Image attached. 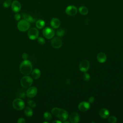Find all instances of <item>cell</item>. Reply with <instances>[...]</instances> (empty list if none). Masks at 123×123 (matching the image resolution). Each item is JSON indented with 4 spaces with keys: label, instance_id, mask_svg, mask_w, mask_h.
I'll return each mask as SVG.
<instances>
[{
    "label": "cell",
    "instance_id": "6da1fadb",
    "mask_svg": "<svg viewBox=\"0 0 123 123\" xmlns=\"http://www.w3.org/2000/svg\"><path fill=\"white\" fill-rule=\"evenodd\" d=\"M32 69L33 67L31 62L27 60H24V61L21 63L19 66L20 72L25 75L30 74L32 71Z\"/></svg>",
    "mask_w": 123,
    "mask_h": 123
},
{
    "label": "cell",
    "instance_id": "7a4b0ae2",
    "mask_svg": "<svg viewBox=\"0 0 123 123\" xmlns=\"http://www.w3.org/2000/svg\"><path fill=\"white\" fill-rule=\"evenodd\" d=\"M33 79L32 77L28 75H25L22 78L20 83L23 88H27L31 86L33 83Z\"/></svg>",
    "mask_w": 123,
    "mask_h": 123
},
{
    "label": "cell",
    "instance_id": "3957f363",
    "mask_svg": "<svg viewBox=\"0 0 123 123\" xmlns=\"http://www.w3.org/2000/svg\"><path fill=\"white\" fill-rule=\"evenodd\" d=\"M30 23L25 19L19 21L17 24V28L18 30L21 32L26 31L30 28Z\"/></svg>",
    "mask_w": 123,
    "mask_h": 123
},
{
    "label": "cell",
    "instance_id": "277c9868",
    "mask_svg": "<svg viewBox=\"0 0 123 123\" xmlns=\"http://www.w3.org/2000/svg\"><path fill=\"white\" fill-rule=\"evenodd\" d=\"M12 106L13 108L17 111L22 110L25 107V102L20 98L14 99L12 102Z\"/></svg>",
    "mask_w": 123,
    "mask_h": 123
},
{
    "label": "cell",
    "instance_id": "5b68a950",
    "mask_svg": "<svg viewBox=\"0 0 123 123\" xmlns=\"http://www.w3.org/2000/svg\"><path fill=\"white\" fill-rule=\"evenodd\" d=\"M42 34L45 38L47 39H51L54 36L55 32L52 28L46 27L43 30Z\"/></svg>",
    "mask_w": 123,
    "mask_h": 123
},
{
    "label": "cell",
    "instance_id": "8992f818",
    "mask_svg": "<svg viewBox=\"0 0 123 123\" xmlns=\"http://www.w3.org/2000/svg\"><path fill=\"white\" fill-rule=\"evenodd\" d=\"M28 37L31 40H35L38 37L39 32L35 27H32L29 29L27 33Z\"/></svg>",
    "mask_w": 123,
    "mask_h": 123
},
{
    "label": "cell",
    "instance_id": "52a82bcc",
    "mask_svg": "<svg viewBox=\"0 0 123 123\" xmlns=\"http://www.w3.org/2000/svg\"><path fill=\"white\" fill-rule=\"evenodd\" d=\"M90 67V63L88 60H84L82 61L79 65V70L82 72H87Z\"/></svg>",
    "mask_w": 123,
    "mask_h": 123
},
{
    "label": "cell",
    "instance_id": "ba28073f",
    "mask_svg": "<svg viewBox=\"0 0 123 123\" xmlns=\"http://www.w3.org/2000/svg\"><path fill=\"white\" fill-rule=\"evenodd\" d=\"M37 93V89L35 86H30L26 91V96L30 98L35 97Z\"/></svg>",
    "mask_w": 123,
    "mask_h": 123
},
{
    "label": "cell",
    "instance_id": "9c48e42d",
    "mask_svg": "<svg viewBox=\"0 0 123 123\" xmlns=\"http://www.w3.org/2000/svg\"><path fill=\"white\" fill-rule=\"evenodd\" d=\"M78 10L77 8L74 5H69L65 9L66 13L70 16H74L76 14Z\"/></svg>",
    "mask_w": 123,
    "mask_h": 123
},
{
    "label": "cell",
    "instance_id": "30bf717a",
    "mask_svg": "<svg viewBox=\"0 0 123 123\" xmlns=\"http://www.w3.org/2000/svg\"><path fill=\"white\" fill-rule=\"evenodd\" d=\"M51 44L52 46L55 49H59L62 46V41L58 37H55L53 38L51 41Z\"/></svg>",
    "mask_w": 123,
    "mask_h": 123
},
{
    "label": "cell",
    "instance_id": "8fae6325",
    "mask_svg": "<svg viewBox=\"0 0 123 123\" xmlns=\"http://www.w3.org/2000/svg\"><path fill=\"white\" fill-rule=\"evenodd\" d=\"M90 107V105L88 102L82 101L79 104L78 108L79 110H80V111L83 112H85L89 109Z\"/></svg>",
    "mask_w": 123,
    "mask_h": 123
},
{
    "label": "cell",
    "instance_id": "7c38bea8",
    "mask_svg": "<svg viewBox=\"0 0 123 123\" xmlns=\"http://www.w3.org/2000/svg\"><path fill=\"white\" fill-rule=\"evenodd\" d=\"M61 121H65L68 118V113L66 111L63 109L60 110L58 115L57 116Z\"/></svg>",
    "mask_w": 123,
    "mask_h": 123
},
{
    "label": "cell",
    "instance_id": "4fadbf2b",
    "mask_svg": "<svg viewBox=\"0 0 123 123\" xmlns=\"http://www.w3.org/2000/svg\"><path fill=\"white\" fill-rule=\"evenodd\" d=\"M69 122L72 123H77L80 120V117L78 114L76 112H74L70 114L69 117Z\"/></svg>",
    "mask_w": 123,
    "mask_h": 123
},
{
    "label": "cell",
    "instance_id": "5bb4252c",
    "mask_svg": "<svg viewBox=\"0 0 123 123\" xmlns=\"http://www.w3.org/2000/svg\"><path fill=\"white\" fill-rule=\"evenodd\" d=\"M12 9L15 12H19L21 8L20 3L18 0H14L12 3Z\"/></svg>",
    "mask_w": 123,
    "mask_h": 123
},
{
    "label": "cell",
    "instance_id": "9a60e30c",
    "mask_svg": "<svg viewBox=\"0 0 123 123\" xmlns=\"http://www.w3.org/2000/svg\"><path fill=\"white\" fill-rule=\"evenodd\" d=\"M97 61L100 63H104L107 60V56L104 52H99L97 56Z\"/></svg>",
    "mask_w": 123,
    "mask_h": 123
},
{
    "label": "cell",
    "instance_id": "2e32d148",
    "mask_svg": "<svg viewBox=\"0 0 123 123\" xmlns=\"http://www.w3.org/2000/svg\"><path fill=\"white\" fill-rule=\"evenodd\" d=\"M50 25L53 28H58L61 25V22L59 19L57 18H53L50 21Z\"/></svg>",
    "mask_w": 123,
    "mask_h": 123
},
{
    "label": "cell",
    "instance_id": "e0dca14e",
    "mask_svg": "<svg viewBox=\"0 0 123 123\" xmlns=\"http://www.w3.org/2000/svg\"><path fill=\"white\" fill-rule=\"evenodd\" d=\"M99 114L101 118L105 119L108 118L110 115V112L107 109L102 108L99 111Z\"/></svg>",
    "mask_w": 123,
    "mask_h": 123
},
{
    "label": "cell",
    "instance_id": "ac0fdd59",
    "mask_svg": "<svg viewBox=\"0 0 123 123\" xmlns=\"http://www.w3.org/2000/svg\"><path fill=\"white\" fill-rule=\"evenodd\" d=\"M41 75V71L37 68L34 69L31 72L32 77L34 79H38Z\"/></svg>",
    "mask_w": 123,
    "mask_h": 123
},
{
    "label": "cell",
    "instance_id": "d6986e66",
    "mask_svg": "<svg viewBox=\"0 0 123 123\" xmlns=\"http://www.w3.org/2000/svg\"><path fill=\"white\" fill-rule=\"evenodd\" d=\"M23 17L25 20L30 22H34L35 21V19L32 17L30 15L27 13H24L23 14Z\"/></svg>",
    "mask_w": 123,
    "mask_h": 123
},
{
    "label": "cell",
    "instance_id": "ffe728a7",
    "mask_svg": "<svg viewBox=\"0 0 123 123\" xmlns=\"http://www.w3.org/2000/svg\"><path fill=\"white\" fill-rule=\"evenodd\" d=\"M36 25L37 28L42 29L45 26V22L44 20H43L42 19H39L36 22Z\"/></svg>",
    "mask_w": 123,
    "mask_h": 123
},
{
    "label": "cell",
    "instance_id": "44dd1931",
    "mask_svg": "<svg viewBox=\"0 0 123 123\" xmlns=\"http://www.w3.org/2000/svg\"><path fill=\"white\" fill-rule=\"evenodd\" d=\"M24 111H25V115L27 117H31V116L33 115V110H32V109L30 107H27L25 108V110H24Z\"/></svg>",
    "mask_w": 123,
    "mask_h": 123
},
{
    "label": "cell",
    "instance_id": "7402d4cb",
    "mask_svg": "<svg viewBox=\"0 0 123 123\" xmlns=\"http://www.w3.org/2000/svg\"><path fill=\"white\" fill-rule=\"evenodd\" d=\"M79 12L81 14L85 15L88 13V10L87 7L84 6H82L79 8Z\"/></svg>",
    "mask_w": 123,
    "mask_h": 123
},
{
    "label": "cell",
    "instance_id": "603a6c76",
    "mask_svg": "<svg viewBox=\"0 0 123 123\" xmlns=\"http://www.w3.org/2000/svg\"><path fill=\"white\" fill-rule=\"evenodd\" d=\"M26 95V92L25 91V90L23 89H20L19 91L17 92V96L19 98H25V96Z\"/></svg>",
    "mask_w": 123,
    "mask_h": 123
},
{
    "label": "cell",
    "instance_id": "cb8c5ba5",
    "mask_svg": "<svg viewBox=\"0 0 123 123\" xmlns=\"http://www.w3.org/2000/svg\"><path fill=\"white\" fill-rule=\"evenodd\" d=\"M65 34L64 30L62 28H60L56 31V34L59 37H63Z\"/></svg>",
    "mask_w": 123,
    "mask_h": 123
},
{
    "label": "cell",
    "instance_id": "d4e9b609",
    "mask_svg": "<svg viewBox=\"0 0 123 123\" xmlns=\"http://www.w3.org/2000/svg\"><path fill=\"white\" fill-rule=\"evenodd\" d=\"M44 118L46 120H50L52 119L51 114L48 111H46L43 114Z\"/></svg>",
    "mask_w": 123,
    "mask_h": 123
},
{
    "label": "cell",
    "instance_id": "484cf974",
    "mask_svg": "<svg viewBox=\"0 0 123 123\" xmlns=\"http://www.w3.org/2000/svg\"><path fill=\"white\" fill-rule=\"evenodd\" d=\"M61 109L59 108H57V107H55L53 108L52 110H51V113L53 115H54L55 116H57V115H58L59 111H60Z\"/></svg>",
    "mask_w": 123,
    "mask_h": 123
},
{
    "label": "cell",
    "instance_id": "4316f807",
    "mask_svg": "<svg viewBox=\"0 0 123 123\" xmlns=\"http://www.w3.org/2000/svg\"><path fill=\"white\" fill-rule=\"evenodd\" d=\"M117 121V119L114 116H111L108 117V122L110 123H115Z\"/></svg>",
    "mask_w": 123,
    "mask_h": 123
},
{
    "label": "cell",
    "instance_id": "83f0119b",
    "mask_svg": "<svg viewBox=\"0 0 123 123\" xmlns=\"http://www.w3.org/2000/svg\"><path fill=\"white\" fill-rule=\"evenodd\" d=\"M27 103H28V105L31 108H35L36 107V102L32 100H30V99L28 100Z\"/></svg>",
    "mask_w": 123,
    "mask_h": 123
},
{
    "label": "cell",
    "instance_id": "f1b7e54d",
    "mask_svg": "<svg viewBox=\"0 0 123 123\" xmlns=\"http://www.w3.org/2000/svg\"><path fill=\"white\" fill-rule=\"evenodd\" d=\"M83 79H84V80L85 81H88L90 79V75L88 73L85 72V73L83 74Z\"/></svg>",
    "mask_w": 123,
    "mask_h": 123
},
{
    "label": "cell",
    "instance_id": "f546056e",
    "mask_svg": "<svg viewBox=\"0 0 123 123\" xmlns=\"http://www.w3.org/2000/svg\"><path fill=\"white\" fill-rule=\"evenodd\" d=\"M11 0H5L3 4V7H4L5 8H8L11 5Z\"/></svg>",
    "mask_w": 123,
    "mask_h": 123
},
{
    "label": "cell",
    "instance_id": "4dcf8cb0",
    "mask_svg": "<svg viewBox=\"0 0 123 123\" xmlns=\"http://www.w3.org/2000/svg\"><path fill=\"white\" fill-rule=\"evenodd\" d=\"M37 42L40 45H43L45 43V40L44 38L42 37H37Z\"/></svg>",
    "mask_w": 123,
    "mask_h": 123
},
{
    "label": "cell",
    "instance_id": "1f68e13d",
    "mask_svg": "<svg viewBox=\"0 0 123 123\" xmlns=\"http://www.w3.org/2000/svg\"><path fill=\"white\" fill-rule=\"evenodd\" d=\"M20 18H21V15H20V14L19 13L17 12L15 14V15H14V19H15V20L19 21Z\"/></svg>",
    "mask_w": 123,
    "mask_h": 123
},
{
    "label": "cell",
    "instance_id": "d6a6232c",
    "mask_svg": "<svg viewBox=\"0 0 123 123\" xmlns=\"http://www.w3.org/2000/svg\"><path fill=\"white\" fill-rule=\"evenodd\" d=\"M28 55L27 53H23L22 55V59L24 60H26L28 58Z\"/></svg>",
    "mask_w": 123,
    "mask_h": 123
},
{
    "label": "cell",
    "instance_id": "836d02e7",
    "mask_svg": "<svg viewBox=\"0 0 123 123\" xmlns=\"http://www.w3.org/2000/svg\"><path fill=\"white\" fill-rule=\"evenodd\" d=\"M17 123H25V120L23 118H20L18 119Z\"/></svg>",
    "mask_w": 123,
    "mask_h": 123
},
{
    "label": "cell",
    "instance_id": "e575fe53",
    "mask_svg": "<svg viewBox=\"0 0 123 123\" xmlns=\"http://www.w3.org/2000/svg\"><path fill=\"white\" fill-rule=\"evenodd\" d=\"M94 100H95V98H94L93 97H92V96L89 97V98H88V102H89L90 104L92 103L94 101Z\"/></svg>",
    "mask_w": 123,
    "mask_h": 123
},
{
    "label": "cell",
    "instance_id": "d590c367",
    "mask_svg": "<svg viewBox=\"0 0 123 123\" xmlns=\"http://www.w3.org/2000/svg\"><path fill=\"white\" fill-rule=\"evenodd\" d=\"M71 83V81L69 79H66V81H65V83L66 85H69Z\"/></svg>",
    "mask_w": 123,
    "mask_h": 123
},
{
    "label": "cell",
    "instance_id": "8d00e7d4",
    "mask_svg": "<svg viewBox=\"0 0 123 123\" xmlns=\"http://www.w3.org/2000/svg\"><path fill=\"white\" fill-rule=\"evenodd\" d=\"M53 123H62V121H60V120H56L53 122Z\"/></svg>",
    "mask_w": 123,
    "mask_h": 123
}]
</instances>
